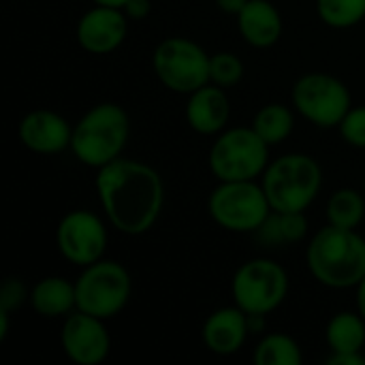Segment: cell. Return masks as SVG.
<instances>
[{
	"label": "cell",
	"instance_id": "1",
	"mask_svg": "<svg viewBox=\"0 0 365 365\" xmlns=\"http://www.w3.org/2000/svg\"><path fill=\"white\" fill-rule=\"evenodd\" d=\"M94 186L107 222L128 237L148 233L163 214L165 184L148 163L120 156L96 169Z\"/></svg>",
	"mask_w": 365,
	"mask_h": 365
},
{
	"label": "cell",
	"instance_id": "2",
	"mask_svg": "<svg viewBox=\"0 0 365 365\" xmlns=\"http://www.w3.org/2000/svg\"><path fill=\"white\" fill-rule=\"evenodd\" d=\"M306 263L319 284L336 291L357 289L365 278V237L357 229L327 225L312 235Z\"/></svg>",
	"mask_w": 365,
	"mask_h": 365
},
{
	"label": "cell",
	"instance_id": "3",
	"mask_svg": "<svg viewBox=\"0 0 365 365\" xmlns=\"http://www.w3.org/2000/svg\"><path fill=\"white\" fill-rule=\"evenodd\" d=\"M130 137V118L118 103H98L73 124L71 152L92 169L118 160Z\"/></svg>",
	"mask_w": 365,
	"mask_h": 365
},
{
	"label": "cell",
	"instance_id": "4",
	"mask_svg": "<svg viewBox=\"0 0 365 365\" xmlns=\"http://www.w3.org/2000/svg\"><path fill=\"white\" fill-rule=\"evenodd\" d=\"M261 186L274 212H306L321 192L323 169L310 154H282L267 165Z\"/></svg>",
	"mask_w": 365,
	"mask_h": 365
},
{
	"label": "cell",
	"instance_id": "5",
	"mask_svg": "<svg viewBox=\"0 0 365 365\" xmlns=\"http://www.w3.org/2000/svg\"><path fill=\"white\" fill-rule=\"evenodd\" d=\"M210 171L218 182H248L265 173L269 145L252 126L225 128L210 148Z\"/></svg>",
	"mask_w": 365,
	"mask_h": 365
},
{
	"label": "cell",
	"instance_id": "6",
	"mask_svg": "<svg viewBox=\"0 0 365 365\" xmlns=\"http://www.w3.org/2000/svg\"><path fill=\"white\" fill-rule=\"evenodd\" d=\"M212 220L229 233H257L274 212L257 180L218 182L207 199Z\"/></svg>",
	"mask_w": 365,
	"mask_h": 365
},
{
	"label": "cell",
	"instance_id": "7",
	"mask_svg": "<svg viewBox=\"0 0 365 365\" xmlns=\"http://www.w3.org/2000/svg\"><path fill=\"white\" fill-rule=\"evenodd\" d=\"M133 293V280L128 269L118 261L101 259L86 265L75 280L77 310L109 321L118 317Z\"/></svg>",
	"mask_w": 365,
	"mask_h": 365
},
{
	"label": "cell",
	"instance_id": "8",
	"mask_svg": "<svg viewBox=\"0 0 365 365\" xmlns=\"http://www.w3.org/2000/svg\"><path fill=\"white\" fill-rule=\"evenodd\" d=\"M158 81L175 94H192L210 83V53L192 38H163L152 53Z\"/></svg>",
	"mask_w": 365,
	"mask_h": 365
},
{
	"label": "cell",
	"instance_id": "9",
	"mask_svg": "<svg viewBox=\"0 0 365 365\" xmlns=\"http://www.w3.org/2000/svg\"><path fill=\"white\" fill-rule=\"evenodd\" d=\"M289 295V276L274 259H250L231 280L233 304L246 314H272Z\"/></svg>",
	"mask_w": 365,
	"mask_h": 365
},
{
	"label": "cell",
	"instance_id": "10",
	"mask_svg": "<svg viewBox=\"0 0 365 365\" xmlns=\"http://www.w3.org/2000/svg\"><path fill=\"white\" fill-rule=\"evenodd\" d=\"M293 109L319 128L340 126L349 109L353 107V96L349 86L329 73H306L302 75L291 92Z\"/></svg>",
	"mask_w": 365,
	"mask_h": 365
},
{
	"label": "cell",
	"instance_id": "11",
	"mask_svg": "<svg viewBox=\"0 0 365 365\" xmlns=\"http://www.w3.org/2000/svg\"><path fill=\"white\" fill-rule=\"evenodd\" d=\"M56 244L68 263L86 267L103 259L107 250V227L94 212L73 210L58 222Z\"/></svg>",
	"mask_w": 365,
	"mask_h": 365
},
{
	"label": "cell",
	"instance_id": "12",
	"mask_svg": "<svg viewBox=\"0 0 365 365\" xmlns=\"http://www.w3.org/2000/svg\"><path fill=\"white\" fill-rule=\"evenodd\" d=\"M60 346L77 365H101L111 351V336L103 319L81 310L64 317L60 329Z\"/></svg>",
	"mask_w": 365,
	"mask_h": 365
},
{
	"label": "cell",
	"instance_id": "13",
	"mask_svg": "<svg viewBox=\"0 0 365 365\" xmlns=\"http://www.w3.org/2000/svg\"><path fill=\"white\" fill-rule=\"evenodd\" d=\"M128 32V17L122 9L96 4L86 11L75 28V38L79 47L94 56H105L115 51Z\"/></svg>",
	"mask_w": 365,
	"mask_h": 365
},
{
	"label": "cell",
	"instance_id": "14",
	"mask_svg": "<svg viewBox=\"0 0 365 365\" xmlns=\"http://www.w3.org/2000/svg\"><path fill=\"white\" fill-rule=\"evenodd\" d=\"M17 133L26 150L53 156L71 148L73 126L51 109H34L21 118Z\"/></svg>",
	"mask_w": 365,
	"mask_h": 365
},
{
	"label": "cell",
	"instance_id": "15",
	"mask_svg": "<svg viewBox=\"0 0 365 365\" xmlns=\"http://www.w3.org/2000/svg\"><path fill=\"white\" fill-rule=\"evenodd\" d=\"M250 336L248 314L240 306H227L214 310L201 329L203 344L210 353L218 357H231L240 353Z\"/></svg>",
	"mask_w": 365,
	"mask_h": 365
},
{
	"label": "cell",
	"instance_id": "16",
	"mask_svg": "<svg viewBox=\"0 0 365 365\" xmlns=\"http://www.w3.org/2000/svg\"><path fill=\"white\" fill-rule=\"evenodd\" d=\"M231 118V103L225 88L216 83H205L203 88L188 94L186 122L188 126L205 137L220 135Z\"/></svg>",
	"mask_w": 365,
	"mask_h": 365
},
{
	"label": "cell",
	"instance_id": "17",
	"mask_svg": "<svg viewBox=\"0 0 365 365\" xmlns=\"http://www.w3.org/2000/svg\"><path fill=\"white\" fill-rule=\"evenodd\" d=\"M235 17L242 38L255 49H269L282 36V15L269 0H248Z\"/></svg>",
	"mask_w": 365,
	"mask_h": 365
},
{
	"label": "cell",
	"instance_id": "18",
	"mask_svg": "<svg viewBox=\"0 0 365 365\" xmlns=\"http://www.w3.org/2000/svg\"><path fill=\"white\" fill-rule=\"evenodd\" d=\"M30 306L43 319H62L77 310L75 282L62 276H47L30 291Z\"/></svg>",
	"mask_w": 365,
	"mask_h": 365
},
{
	"label": "cell",
	"instance_id": "19",
	"mask_svg": "<svg viewBox=\"0 0 365 365\" xmlns=\"http://www.w3.org/2000/svg\"><path fill=\"white\" fill-rule=\"evenodd\" d=\"M325 340L331 353H361L365 346V319L359 312H338L329 319Z\"/></svg>",
	"mask_w": 365,
	"mask_h": 365
},
{
	"label": "cell",
	"instance_id": "20",
	"mask_svg": "<svg viewBox=\"0 0 365 365\" xmlns=\"http://www.w3.org/2000/svg\"><path fill=\"white\" fill-rule=\"evenodd\" d=\"M250 126L259 133V137L269 148H274L291 137L295 128V113L284 103H267L255 113Z\"/></svg>",
	"mask_w": 365,
	"mask_h": 365
},
{
	"label": "cell",
	"instance_id": "21",
	"mask_svg": "<svg viewBox=\"0 0 365 365\" xmlns=\"http://www.w3.org/2000/svg\"><path fill=\"white\" fill-rule=\"evenodd\" d=\"M257 235L265 246L297 244L308 235V218L304 212H272Z\"/></svg>",
	"mask_w": 365,
	"mask_h": 365
},
{
	"label": "cell",
	"instance_id": "22",
	"mask_svg": "<svg viewBox=\"0 0 365 365\" xmlns=\"http://www.w3.org/2000/svg\"><path fill=\"white\" fill-rule=\"evenodd\" d=\"M365 220V192L340 188L327 201V222L340 229H357Z\"/></svg>",
	"mask_w": 365,
	"mask_h": 365
},
{
	"label": "cell",
	"instance_id": "23",
	"mask_svg": "<svg viewBox=\"0 0 365 365\" xmlns=\"http://www.w3.org/2000/svg\"><path fill=\"white\" fill-rule=\"evenodd\" d=\"M257 365H302L304 353L295 338L287 334H267L255 349Z\"/></svg>",
	"mask_w": 365,
	"mask_h": 365
},
{
	"label": "cell",
	"instance_id": "24",
	"mask_svg": "<svg viewBox=\"0 0 365 365\" xmlns=\"http://www.w3.org/2000/svg\"><path fill=\"white\" fill-rule=\"evenodd\" d=\"M321 21L336 30H346L365 19V0H317Z\"/></svg>",
	"mask_w": 365,
	"mask_h": 365
},
{
	"label": "cell",
	"instance_id": "25",
	"mask_svg": "<svg viewBox=\"0 0 365 365\" xmlns=\"http://www.w3.org/2000/svg\"><path fill=\"white\" fill-rule=\"evenodd\" d=\"M244 77V62L233 51H218L210 56V83L233 88Z\"/></svg>",
	"mask_w": 365,
	"mask_h": 365
},
{
	"label": "cell",
	"instance_id": "26",
	"mask_svg": "<svg viewBox=\"0 0 365 365\" xmlns=\"http://www.w3.org/2000/svg\"><path fill=\"white\" fill-rule=\"evenodd\" d=\"M338 128L351 148L365 150V105H353Z\"/></svg>",
	"mask_w": 365,
	"mask_h": 365
},
{
	"label": "cell",
	"instance_id": "27",
	"mask_svg": "<svg viewBox=\"0 0 365 365\" xmlns=\"http://www.w3.org/2000/svg\"><path fill=\"white\" fill-rule=\"evenodd\" d=\"M26 302H30V291L28 287L24 284L21 278H6L0 287V310H6V312H15L19 310Z\"/></svg>",
	"mask_w": 365,
	"mask_h": 365
},
{
	"label": "cell",
	"instance_id": "28",
	"mask_svg": "<svg viewBox=\"0 0 365 365\" xmlns=\"http://www.w3.org/2000/svg\"><path fill=\"white\" fill-rule=\"evenodd\" d=\"M126 13L128 19H145L152 11V2L150 0H128L122 9Z\"/></svg>",
	"mask_w": 365,
	"mask_h": 365
},
{
	"label": "cell",
	"instance_id": "29",
	"mask_svg": "<svg viewBox=\"0 0 365 365\" xmlns=\"http://www.w3.org/2000/svg\"><path fill=\"white\" fill-rule=\"evenodd\" d=\"M329 365H365V357L361 353H331L327 359Z\"/></svg>",
	"mask_w": 365,
	"mask_h": 365
},
{
	"label": "cell",
	"instance_id": "30",
	"mask_svg": "<svg viewBox=\"0 0 365 365\" xmlns=\"http://www.w3.org/2000/svg\"><path fill=\"white\" fill-rule=\"evenodd\" d=\"M214 2H216V6H218L222 13H227V15H237V13L246 6L248 0H214Z\"/></svg>",
	"mask_w": 365,
	"mask_h": 365
},
{
	"label": "cell",
	"instance_id": "31",
	"mask_svg": "<svg viewBox=\"0 0 365 365\" xmlns=\"http://www.w3.org/2000/svg\"><path fill=\"white\" fill-rule=\"evenodd\" d=\"M265 319H267V314H248L250 334H263L265 331Z\"/></svg>",
	"mask_w": 365,
	"mask_h": 365
},
{
	"label": "cell",
	"instance_id": "32",
	"mask_svg": "<svg viewBox=\"0 0 365 365\" xmlns=\"http://www.w3.org/2000/svg\"><path fill=\"white\" fill-rule=\"evenodd\" d=\"M9 321H11V312L0 310V342H4L9 336Z\"/></svg>",
	"mask_w": 365,
	"mask_h": 365
},
{
	"label": "cell",
	"instance_id": "33",
	"mask_svg": "<svg viewBox=\"0 0 365 365\" xmlns=\"http://www.w3.org/2000/svg\"><path fill=\"white\" fill-rule=\"evenodd\" d=\"M357 312L365 319V278L357 284Z\"/></svg>",
	"mask_w": 365,
	"mask_h": 365
},
{
	"label": "cell",
	"instance_id": "34",
	"mask_svg": "<svg viewBox=\"0 0 365 365\" xmlns=\"http://www.w3.org/2000/svg\"><path fill=\"white\" fill-rule=\"evenodd\" d=\"M94 4H103V6H115V9H124V4L128 0H92Z\"/></svg>",
	"mask_w": 365,
	"mask_h": 365
},
{
	"label": "cell",
	"instance_id": "35",
	"mask_svg": "<svg viewBox=\"0 0 365 365\" xmlns=\"http://www.w3.org/2000/svg\"><path fill=\"white\" fill-rule=\"evenodd\" d=\"M364 192H365V178H364Z\"/></svg>",
	"mask_w": 365,
	"mask_h": 365
}]
</instances>
